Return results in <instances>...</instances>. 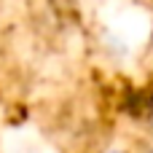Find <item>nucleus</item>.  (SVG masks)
Segmentation results:
<instances>
[{"label": "nucleus", "instance_id": "nucleus-1", "mask_svg": "<svg viewBox=\"0 0 153 153\" xmlns=\"http://www.w3.org/2000/svg\"><path fill=\"white\" fill-rule=\"evenodd\" d=\"M151 124H153V105H151Z\"/></svg>", "mask_w": 153, "mask_h": 153}, {"label": "nucleus", "instance_id": "nucleus-2", "mask_svg": "<svg viewBox=\"0 0 153 153\" xmlns=\"http://www.w3.org/2000/svg\"><path fill=\"white\" fill-rule=\"evenodd\" d=\"M151 153H153V151H151Z\"/></svg>", "mask_w": 153, "mask_h": 153}]
</instances>
